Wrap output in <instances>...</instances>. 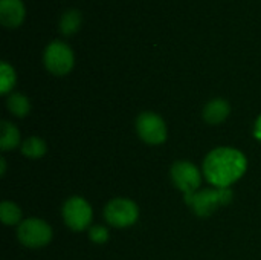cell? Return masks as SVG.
I'll return each instance as SVG.
<instances>
[{
  "instance_id": "cell-7",
  "label": "cell",
  "mask_w": 261,
  "mask_h": 260,
  "mask_svg": "<svg viewBox=\"0 0 261 260\" xmlns=\"http://www.w3.org/2000/svg\"><path fill=\"white\" fill-rule=\"evenodd\" d=\"M136 132L144 143L151 146L162 144L167 139V124L154 112H142L138 116Z\"/></svg>"
},
{
  "instance_id": "cell-4",
  "label": "cell",
  "mask_w": 261,
  "mask_h": 260,
  "mask_svg": "<svg viewBox=\"0 0 261 260\" xmlns=\"http://www.w3.org/2000/svg\"><path fill=\"white\" fill-rule=\"evenodd\" d=\"M106 221L115 228H127L138 222L139 208L127 198H115L104 208Z\"/></svg>"
},
{
  "instance_id": "cell-6",
  "label": "cell",
  "mask_w": 261,
  "mask_h": 260,
  "mask_svg": "<svg viewBox=\"0 0 261 260\" xmlns=\"http://www.w3.org/2000/svg\"><path fill=\"white\" fill-rule=\"evenodd\" d=\"M61 213H63L64 224L73 231L86 230L90 225L92 218H93V211H92L90 204L81 196L69 198L64 202Z\"/></svg>"
},
{
  "instance_id": "cell-19",
  "label": "cell",
  "mask_w": 261,
  "mask_h": 260,
  "mask_svg": "<svg viewBox=\"0 0 261 260\" xmlns=\"http://www.w3.org/2000/svg\"><path fill=\"white\" fill-rule=\"evenodd\" d=\"M0 164H2V175H5V170H6V164H5V159H0Z\"/></svg>"
},
{
  "instance_id": "cell-5",
  "label": "cell",
  "mask_w": 261,
  "mask_h": 260,
  "mask_svg": "<svg viewBox=\"0 0 261 260\" xmlns=\"http://www.w3.org/2000/svg\"><path fill=\"white\" fill-rule=\"evenodd\" d=\"M43 61H44L46 69L50 74L61 77V75L69 74L73 69L75 57H73V51L70 49V46H67L63 41H52L44 49Z\"/></svg>"
},
{
  "instance_id": "cell-9",
  "label": "cell",
  "mask_w": 261,
  "mask_h": 260,
  "mask_svg": "<svg viewBox=\"0 0 261 260\" xmlns=\"http://www.w3.org/2000/svg\"><path fill=\"white\" fill-rule=\"evenodd\" d=\"M24 5L21 0H0V23L8 28H17L24 20Z\"/></svg>"
},
{
  "instance_id": "cell-15",
  "label": "cell",
  "mask_w": 261,
  "mask_h": 260,
  "mask_svg": "<svg viewBox=\"0 0 261 260\" xmlns=\"http://www.w3.org/2000/svg\"><path fill=\"white\" fill-rule=\"evenodd\" d=\"M0 218L5 225H17L21 222V210L14 202L5 201L0 205Z\"/></svg>"
},
{
  "instance_id": "cell-11",
  "label": "cell",
  "mask_w": 261,
  "mask_h": 260,
  "mask_svg": "<svg viewBox=\"0 0 261 260\" xmlns=\"http://www.w3.org/2000/svg\"><path fill=\"white\" fill-rule=\"evenodd\" d=\"M20 144V132L9 121H2L0 126V149L3 152L14 150Z\"/></svg>"
},
{
  "instance_id": "cell-18",
  "label": "cell",
  "mask_w": 261,
  "mask_h": 260,
  "mask_svg": "<svg viewBox=\"0 0 261 260\" xmlns=\"http://www.w3.org/2000/svg\"><path fill=\"white\" fill-rule=\"evenodd\" d=\"M254 136L261 143V115L258 116V120L255 121V127H254Z\"/></svg>"
},
{
  "instance_id": "cell-17",
  "label": "cell",
  "mask_w": 261,
  "mask_h": 260,
  "mask_svg": "<svg viewBox=\"0 0 261 260\" xmlns=\"http://www.w3.org/2000/svg\"><path fill=\"white\" fill-rule=\"evenodd\" d=\"M89 238H90L92 242L101 245V244H106L109 241V231H107V228H104L101 225H95V227L90 228Z\"/></svg>"
},
{
  "instance_id": "cell-16",
  "label": "cell",
  "mask_w": 261,
  "mask_h": 260,
  "mask_svg": "<svg viewBox=\"0 0 261 260\" xmlns=\"http://www.w3.org/2000/svg\"><path fill=\"white\" fill-rule=\"evenodd\" d=\"M15 70L12 66H9L6 61H3L0 64V93L6 95L12 90V87L15 86Z\"/></svg>"
},
{
  "instance_id": "cell-3",
  "label": "cell",
  "mask_w": 261,
  "mask_h": 260,
  "mask_svg": "<svg viewBox=\"0 0 261 260\" xmlns=\"http://www.w3.org/2000/svg\"><path fill=\"white\" fill-rule=\"evenodd\" d=\"M17 238L28 248H43L52 241V228L38 218H29L18 224Z\"/></svg>"
},
{
  "instance_id": "cell-14",
  "label": "cell",
  "mask_w": 261,
  "mask_h": 260,
  "mask_svg": "<svg viewBox=\"0 0 261 260\" xmlns=\"http://www.w3.org/2000/svg\"><path fill=\"white\" fill-rule=\"evenodd\" d=\"M81 26V14L76 9H69L61 15L60 20V31L64 35H72L75 34Z\"/></svg>"
},
{
  "instance_id": "cell-10",
  "label": "cell",
  "mask_w": 261,
  "mask_h": 260,
  "mask_svg": "<svg viewBox=\"0 0 261 260\" xmlns=\"http://www.w3.org/2000/svg\"><path fill=\"white\" fill-rule=\"evenodd\" d=\"M229 112H231V106L226 100H222V98H216V100H211L205 109H203V120L211 124V126H217V124H222L228 116H229Z\"/></svg>"
},
{
  "instance_id": "cell-13",
  "label": "cell",
  "mask_w": 261,
  "mask_h": 260,
  "mask_svg": "<svg viewBox=\"0 0 261 260\" xmlns=\"http://www.w3.org/2000/svg\"><path fill=\"white\" fill-rule=\"evenodd\" d=\"M46 143L38 136H29L21 144V153L31 159H38L46 153Z\"/></svg>"
},
{
  "instance_id": "cell-8",
  "label": "cell",
  "mask_w": 261,
  "mask_h": 260,
  "mask_svg": "<svg viewBox=\"0 0 261 260\" xmlns=\"http://www.w3.org/2000/svg\"><path fill=\"white\" fill-rule=\"evenodd\" d=\"M171 179L174 185L185 195H193L202 184L200 170L190 161H176L171 167Z\"/></svg>"
},
{
  "instance_id": "cell-12",
  "label": "cell",
  "mask_w": 261,
  "mask_h": 260,
  "mask_svg": "<svg viewBox=\"0 0 261 260\" xmlns=\"http://www.w3.org/2000/svg\"><path fill=\"white\" fill-rule=\"evenodd\" d=\"M8 110L17 116V118H24L31 112V103L23 93H11L6 100Z\"/></svg>"
},
{
  "instance_id": "cell-2",
  "label": "cell",
  "mask_w": 261,
  "mask_h": 260,
  "mask_svg": "<svg viewBox=\"0 0 261 260\" xmlns=\"http://www.w3.org/2000/svg\"><path fill=\"white\" fill-rule=\"evenodd\" d=\"M232 201V192L229 188H205L197 190L193 195L185 196L187 205L191 207V210L200 216L206 218L216 213L219 207L228 205Z\"/></svg>"
},
{
  "instance_id": "cell-1",
  "label": "cell",
  "mask_w": 261,
  "mask_h": 260,
  "mask_svg": "<svg viewBox=\"0 0 261 260\" xmlns=\"http://www.w3.org/2000/svg\"><path fill=\"white\" fill-rule=\"evenodd\" d=\"M246 169L245 153L232 147H217L203 161V175L216 188H229L246 173Z\"/></svg>"
}]
</instances>
